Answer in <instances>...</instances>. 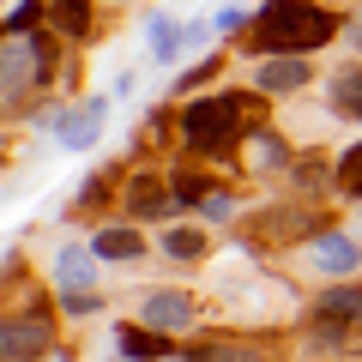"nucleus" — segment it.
<instances>
[{"instance_id": "obj_2", "label": "nucleus", "mask_w": 362, "mask_h": 362, "mask_svg": "<svg viewBox=\"0 0 362 362\" xmlns=\"http://www.w3.org/2000/svg\"><path fill=\"white\" fill-rule=\"evenodd\" d=\"M181 127H187V145H194V151H230L235 133H242V121H235L230 97H218V103H194L181 115Z\"/></svg>"}, {"instance_id": "obj_7", "label": "nucleus", "mask_w": 362, "mask_h": 362, "mask_svg": "<svg viewBox=\"0 0 362 362\" xmlns=\"http://www.w3.org/2000/svg\"><path fill=\"white\" fill-rule=\"evenodd\" d=\"M97 127H103V103L73 109V115H61V121H54V133H61L66 145H90V139H97Z\"/></svg>"}, {"instance_id": "obj_9", "label": "nucleus", "mask_w": 362, "mask_h": 362, "mask_svg": "<svg viewBox=\"0 0 362 362\" xmlns=\"http://www.w3.org/2000/svg\"><path fill=\"white\" fill-rule=\"evenodd\" d=\"M49 18L66 30V37H85L90 30V0H49Z\"/></svg>"}, {"instance_id": "obj_22", "label": "nucleus", "mask_w": 362, "mask_h": 362, "mask_svg": "<svg viewBox=\"0 0 362 362\" xmlns=\"http://www.w3.org/2000/svg\"><path fill=\"white\" fill-rule=\"evenodd\" d=\"M199 206H206L211 218H230V199H223V194H206V199H199Z\"/></svg>"}, {"instance_id": "obj_15", "label": "nucleus", "mask_w": 362, "mask_h": 362, "mask_svg": "<svg viewBox=\"0 0 362 362\" xmlns=\"http://www.w3.org/2000/svg\"><path fill=\"white\" fill-rule=\"evenodd\" d=\"M163 247H169L175 259H199V254H206V242H199L194 230H169V235H163Z\"/></svg>"}, {"instance_id": "obj_14", "label": "nucleus", "mask_w": 362, "mask_h": 362, "mask_svg": "<svg viewBox=\"0 0 362 362\" xmlns=\"http://www.w3.org/2000/svg\"><path fill=\"white\" fill-rule=\"evenodd\" d=\"M320 314H344V320H362V290H332L320 302Z\"/></svg>"}, {"instance_id": "obj_5", "label": "nucleus", "mask_w": 362, "mask_h": 362, "mask_svg": "<svg viewBox=\"0 0 362 362\" xmlns=\"http://www.w3.org/2000/svg\"><path fill=\"white\" fill-rule=\"evenodd\" d=\"M30 66H42V49H37V42H13V49H0V97H18L25 78H37Z\"/></svg>"}, {"instance_id": "obj_3", "label": "nucleus", "mask_w": 362, "mask_h": 362, "mask_svg": "<svg viewBox=\"0 0 362 362\" xmlns=\"http://www.w3.org/2000/svg\"><path fill=\"white\" fill-rule=\"evenodd\" d=\"M139 320L151 326V332H175V326L194 320V296H181V290H151L139 308Z\"/></svg>"}, {"instance_id": "obj_8", "label": "nucleus", "mask_w": 362, "mask_h": 362, "mask_svg": "<svg viewBox=\"0 0 362 362\" xmlns=\"http://www.w3.org/2000/svg\"><path fill=\"white\" fill-rule=\"evenodd\" d=\"M97 254L103 259H133V254H145V235L139 230H97Z\"/></svg>"}, {"instance_id": "obj_23", "label": "nucleus", "mask_w": 362, "mask_h": 362, "mask_svg": "<svg viewBox=\"0 0 362 362\" xmlns=\"http://www.w3.org/2000/svg\"><path fill=\"white\" fill-rule=\"evenodd\" d=\"M0 362H6V350H0Z\"/></svg>"}, {"instance_id": "obj_4", "label": "nucleus", "mask_w": 362, "mask_h": 362, "mask_svg": "<svg viewBox=\"0 0 362 362\" xmlns=\"http://www.w3.org/2000/svg\"><path fill=\"white\" fill-rule=\"evenodd\" d=\"M0 350L18 356V362L42 356V350H49V320H42V314H30V320H0Z\"/></svg>"}, {"instance_id": "obj_18", "label": "nucleus", "mask_w": 362, "mask_h": 362, "mask_svg": "<svg viewBox=\"0 0 362 362\" xmlns=\"http://www.w3.org/2000/svg\"><path fill=\"white\" fill-rule=\"evenodd\" d=\"M235 103V121H242V133L247 127H259V97H230Z\"/></svg>"}, {"instance_id": "obj_12", "label": "nucleus", "mask_w": 362, "mask_h": 362, "mask_svg": "<svg viewBox=\"0 0 362 362\" xmlns=\"http://www.w3.org/2000/svg\"><path fill=\"white\" fill-rule=\"evenodd\" d=\"M121 350H127L133 362H145V356H163V338H157L151 326H145V332L133 326V332H121Z\"/></svg>"}, {"instance_id": "obj_20", "label": "nucleus", "mask_w": 362, "mask_h": 362, "mask_svg": "<svg viewBox=\"0 0 362 362\" xmlns=\"http://www.w3.org/2000/svg\"><path fill=\"white\" fill-rule=\"evenodd\" d=\"M30 25H37V0H25V6H13V25H6V30H30Z\"/></svg>"}, {"instance_id": "obj_19", "label": "nucleus", "mask_w": 362, "mask_h": 362, "mask_svg": "<svg viewBox=\"0 0 362 362\" xmlns=\"http://www.w3.org/2000/svg\"><path fill=\"white\" fill-rule=\"evenodd\" d=\"M338 169H344V175H350V181H356V187H362V145H350V151L338 157Z\"/></svg>"}, {"instance_id": "obj_21", "label": "nucleus", "mask_w": 362, "mask_h": 362, "mask_svg": "<svg viewBox=\"0 0 362 362\" xmlns=\"http://www.w3.org/2000/svg\"><path fill=\"white\" fill-rule=\"evenodd\" d=\"M175 194H181V199H206V181H194V175H181V181H175Z\"/></svg>"}, {"instance_id": "obj_6", "label": "nucleus", "mask_w": 362, "mask_h": 362, "mask_svg": "<svg viewBox=\"0 0 362 362\" xmlns=\"http://www.w3.org/2000/svg\"><path fill=\"white\" fill-rule=\"evenodd\" d=\"M308 85V66L296 61V54H272L266 66H259V90L266 97H278V90H302Z\"/></svg>"}, {"instance_id": "obj_13", "label": "nucleus", "mask_w": 362, "mask_h": 362, "mask_svg": "<svg viewBox=\"0 0 362 362\" xmlns=\"http://www.w3.org/2000/svg\"><path fill=\"white\" fill-rule=\"evenodd\" d=\"M332 103L350 109V115H362V73H344V78H338V85H332Z\"/></svg>"}, {"instance_id": "obj_17", "label": "nucleus", "mask_w": 362, "mask_h": 362, "mask_svg": "<svg viewBox=\"0 0 362 362\" xmlns=\"http://www.w3.org/2000/svg\"><path fill=\"white\" fill-rule=\"evenodd\" d=\"M151 49H157V61L175 54V25H169V18H151Z\"/></svg>"}, {"instance_id": "obj_11", "label": "nucleus", "mask_w": 362, "mask_h": 362, "mask_svg": "<svg viewBox=\"0 0 362 362\" xmlns=\"http://www.w3.org/2000/svg\"><path fill=\"white\" fill-rule=\"evenodd\" d=\"M54 278L66 284V296H85V284H90V266H85V254H61Z\"/></svg>"}, {"instance_id": "obj_10", "label": "nucleus", "mask_w": 362, "mask_h": 362, "mask_svg": "<svg viewBox=\"0 0 362 362\" xmlns=\"http://www.w3.org/2000/svg\"><path fill=\"white\" fill-rule=\"evenodd\" d=\"M314 254H320L326 272H350V266H356V242H350V235H320Z\"/></svg>"}, {"instance_id": "obj_1", "label": "nucleus", "mask_w": 362, "mask_h": 362, "mask_svg": "<svg viewBox=\"0 0 362 362\" xmlns=\"http://www.w3.org/2000/svg\"><path fill=\"white\" fill-rule=\"evenodd\" d=\"M332 25L338 18L308 6V0H272L266 13H259V42L278 49V54H302V49H320L332 37Z\"/></svg>"}, {"instance_id": "obj_16", "label": "nucleus", "mask_w": 362, "mask_h": 362, "mask_svg": "<svg viewBox=\"0 0 362 362\" xmlns=\"http://www.w3.org/2000/svg\"><path fill=\"white\" fill-rule=\"evenodd\" d=\"M181 362H259L254 350H230V344H211V350H194V356H181Z\"/></svg>"}]
</instances>
